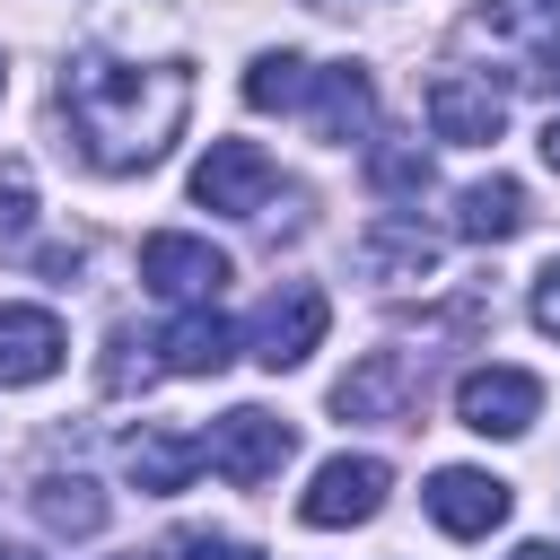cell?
<instances>
[{
    "instance_id": "7c38bea8",
    "label": "cell",
    "mask_w": 560,
    "mask_h": 560,
    "mask_svg": "<svg viewBox=\"0 0 560 560\" xmlns=\"http://www.w3.org/2000/svg\"><path fill=\"white\" fill-rule=\"evenodd\" d=\"M306 122H315V140H368V122H376L368 70H359V61L315 70V79H306Z\"/></svg>"
},
{
    "instance_id": "52a82bcc",
    "label": "cell",
    "mask_w": 560,
    "mask_h": 560,
    "mask_svg": "<svg viewBox=\"0 0 560 560\" xmlns=\"http://www.w3.org/2000/svg\"><path fill=\"white\" fill-rule=\"evenodd\" d=\"M429 131L446 149H490L508 131V96L490 79H472V70H438L429 79Z\"/></svg>"
},
{
    "instance_id": "277c9868",
    "label": "cell",
    "mask_w": 560,
    "mask_h": 560,
    "mask_svg": "<svg viewBox=\"0 0 560 560\" xmlns=\"http://www.w3.org/2000/svg\"><path fill=\"white\" fill-rule=\"evenodd\" d=\"M420 385H429V359H411V350H368V359L332 385V411H341V420H411V411H420Z\"/></svg>"
},
{
    "instance_id": "4fadbf2b",
    "label": "cell",
    "mask_w": 560,
    "mask_h": 560,
    "mask_svg": "<svg viewBox=\"0 0 560 560\" xmlns=\"http://www.w3.org/2000/svg\"><path fill=\"white\" fill-rule=\"evenodd\" d=\"M525 184L516 175H481V184H464L455 192V236L464 245H508V236H525Z\"/></svg>"
},
{
    "instance_id": "83f0119b",
    "label": "cell",
    "mask_w": 560,
    "mask_h": 560,
    "mask_svg": "<svg viewBox=\"0 0 560 560\" xmlns=\"http://www.w3.org/2000/svg\"><path fill=\"white\" fill-rule=\"evenodd\" d=\"M0 560H35V551H18V542H0Z\"/></svg>"
},
{
    "instance_id": "7402d4cb",
    "label": "cell",
    "mask_w": 560,
    "mask_h": 560,
    "mask_svg": "<svg viewBox=\"0 0 560 560\" xmlns=\"http://www.w3.org/2000/svg\"><path fill=\"white\" fill-rule=\"evenodd\" d=\"M35 228V175H26V158H9L0 166V236H26Z\"/></svg>"
},
{
    "instance_id": "484cf974",
    "label": "cell",
    "mask_w": 560,
    "mask_h": 560,
    "mask_svg": "<svg viewBox=\"0 0 560 560\" xmlns=\"http://www.w3.org/2000/svg\"><path fill=\"white\" fill-rule=\"evenodd\" d=\"M542 166L560 175V114H551V131H542Z\"/></svg>"
},
{
    "instance_id": "e0dca14e",
    "label": "cell",
    "mask_w": 560,
    "mask_h": 560,
    "mask_svg": "<svg viewBox=\"0 0 560 560\" xmlns=\"http://www.w3.org/2000/svg\"><path fill=\"white\" fill-rule=\"evenodd\" d=\"M35 516H44V534L88 542V534H105V490L88 472H44L35 481Z\"/></svg>"
},
{
    "instance_id": "7a4b0ae2",
    "label": "cell",
    "mask_w": 560,
    "mask_h": 560,
    "mask_svg": "<svg viewBox=\"0 0 560 560\" xmlns=\"http://www.w3.org/2000/svg\"><path fill=\"white\" fill-rule=\"evenodd\" d=\"M298 455V429L289 420H271V411H228V420H210V438H201V464H219L236 490H262V481H280V464Z\"/></svg>"
},
{
    "instance_id": "44dd1931",
    "label": "cell",
    "mask_w": 560,
    "mask_h": 560,
    "mask_svg": "<svg viewBox=\"0 0 560 560\" xmlns=\"http://www.w3.org/2000/svg\"><path fill=\"white\" fill-rule=\"evenodd\" d=\"M481 26L490 35H542V26H560V0H481Z\"/></svg>"
},
{
    "instance_id": "5bb4252c",
    "label": "cell",
    "mask_w": 560,
    "mask_h": 560,
    "mask_svg": "<svg viewBox=\"0 0 560 560\" xmlns=\"http://www.w3.org/2000/svg\"><path fill=\"white\" fill-rule=\"evenodd\" d=\"M359 271H368V280H394V289H402V280H429V271H438V236H429L420 219H376V228L359 236Z\"/></svg>"
},
{
    "instance_id": "6da1fadb",
    "label": "cell",
    "mask_w": 560,
    "mask_h": 560,
    "mask_svg": "<svg viewBox=\"0 0 560 560\" xmlns=\"http://www.w3.org/2000/svg\"><path fill=\"white\" fill-rule=\"evenodd\" d=\"M61 114L88 149V166L105 175H140L175 149L184 114H192V70L184 61H114V52H79L61 70Z\"/></svg>"
},
{
    "instance_id": "2e32d148",
    "label": "cell",
    "mask_w": 560,
    "mask_h": 560,
    "mask_svg": "<svg viewBox=\"0 0 560 560\" xmlns=\"http://www.w3.org/2000/svg\"><path fill=\"white\" fill-rule=\"evenodd\" d=\"M158 350H166L158 368H175V376H219V368L236 359V332H228L210 306H184V315L158 332Z\"/></svg>"
},
{
    "instance_id": "4316f807",
    "label": "cell",
    "mask_w": 560,
    "mask_h": 560,
    "mask_svg": "<svg viewBox=\"0 0 560 560\" xmlns=\"http://www.w3.org/2000/svg\"><path fill=\"white\" fill-rule=\"evenodd\" d=\"M508 560H560V542H525V551H508Z\"/></svg>"
},
{
    "instance_id": "ba28073f",
    "label": "cell",
    "mask_w": 560,
    "mask_h": 560,
    "mask_svg": "<svg viewBox=\"0 0 560 560\" xmlns=\"http://www.w3.org/2000/svg\"><path fill=\"white\" fill-rule=\"evenodd\" d=\"M271 158L254 149V140H210V158L192 166V201L201 210H228V219H262V201H271Z\"/></svg>"
},
{
    "instance_id": "5b68a950",
    "label": "cell",
    "mask_w": 560,
    "mask_h": 560,
    "mask_svg": "<svg viewBox=\"0 0 560 560\" xmlns=\"http://www.w3.org/2000/svg\"><path fill=\"white\" fill-rule=\"evenodd\" d=\"M140 280H149L158 298H175V306H210V298L228 289V254H219L210 236L158 228V236L140 245Z\"/></svg>"
},
{
    "instance_id": "9c48e42d",
    "label": "cell",
    "mask_w": 560,
    "mask_h": 560,
    "mask_svg": "<svg viewBox=\"0 0 560 560\" xmlns=\"http://www.w3.org/2000/svg\"><path fill=\"white\" fill-rule=\"evenodd\" d=\"M534 411H542V385H534L525 368H472V376L455 385V420H464L472 438H525Z\"/></svg>"
},
{
    "instance_id": "3957f363",
    "label": "cell",
    "mask_w": 560,
    "mask_h": 560,
    "mask_svg": "<svg viewBox=\"0 0 560 560\" xmlns=\"http://www.w3.org/2000/svg\"><path fill=\"white\" fill-rule=\"evenodd\" d=\"M324 324H332L324 289H315V280H289V289H271V298L254 306V324H245V350H254L262 368H298V359L324 341Z\"/></svg>"
},
{
    "instance_id": "d6986e66",
    "label": "cell",
    "mask_w": 560,
    "mask_h": 560,
    "mask_svg": "<svg viewBox=\"0 0 560 560\" xmlns=\"http://www.w3.org/2000/svg\"><path fill=\"white\" fill-rule=\"evenodd\" d=\"M368 184L394 192V201H402V192H429V149H402V140H394V149H368Z\"/></svg>"
},
{
    "instance_id": "8fae6325",
    "label": "cell",
    "mask_w": 560,
    "mask_h": 560,
    "mask_svg": "<svg viewBox=\"0 0 560 560\" xmlns=\"http://www.w3.org/2000/svg\"><path fill=\"white\" fill-rule=\"evenodd\" d=\"M70 359V332L52 306H0V385H44Z\"/></svg>"
},
{
    "instance_id": "cb8c5ba5",
    "label": "cell",
    "mask_w": 560,
    "mask_h": 560,
    "mask_svg": "<svg viewBox=\"0 0 560 560\" xmlns=\"http://www.w3.org/2000/svg\"><path fill=\"white\" fill-rule=\"evenodd\" d=\"M534 324H542V332L560 341V262H551V271L534 280Z\"/></svg>"
},
{
    "instance_id": "d4e9b609",
    "label": "cell",
    "mask_w": 560,
    "mask_h": 560,
    "mask_svg": "<svg viewBox=\"0 0 560 560\" xmlns=\"http://www.w3.org/2000/svg\"><path fill=\"white\" fill-rule=\"evenodd\" d=\"M525 88H542V96H560V35L534 52V70H525Z\"/></svg>"
},
{
    "instance_id": "8992f818",
    "label": "cell",
    "mask_w": 560,
    "mask_h": 560,
    "mask_svg": "<svg viewBox=\"0 0 560 560\" xmlns=\"http://www.w3.org/2000/svg\"><path fill=\"white\" fill-rule=\"evenodd\" d=\"M385 490H394V472H385L376 455H332V464H315L298 516H306L315 534H332V525H368V516L385 508Z\"/></svg>"
},
{
    "instance_id": "ffe728a7",
    "label": "cell",
    "mask_w": 560,
    "mask_h": 560,
    "mask_svg": "<svg viewBox=\"0 0 560 560\" xmlns=\"http://www.w3.org/2000/svg\"><path fill=\"white\" fill-rule=\"evenodd\" d=\"M166 560H262V551L236 542V534H210V525H175L166 534Z\"/></svg>"
},
{
    "instance_id": "9a60e30c",
    "label": "cell",
    "mask_w": 560,
    "mask_h": 560,
    "mask_svg": "<svg viewBox=\"0 0 560 560\" xmlns=\"http://www.w3.org/2000/svg\"><path fill=\"white\" fill-rule=\"evenodd\" d=\"M122 472H131L149 499H166V490H184V481L201 472V438H175V429H131V438H122Z\"/></svg>"
},
{
    "instance_id": "603a6c76",
    "label": "cell",
    "mask_w": 560,
    "mask_h": 560,
    "mask_svg": "<svg viewBox=\"0 0 560 560\" xmlns=\"http://www.w3.org/2000/svg\"><path fill=\"white\" fill-rule=\"evenodd\" d=\"M131 350H140V341H131V332H114V359H105V394H131V385H149V376H158V368H149V359H131Z\"/></svg>"
},
{
    "instance_id": "ac0fdd59",
    "label": "cell",
    "mask_w": 560,
    "mask_h": 560,
    "mask_svg": "<svg viewBox=\"0 0 560 560\" xmlns=\"http://www.w3.org/2000/svg\"><path fill=\"white\" fill-rule=\"evenodd\" d=\"M306 79H315V61L262 52V61L245 70V105H254V114H289V105H306Z\"/></svg>"
},
{
    "instance_id": "f1b7e54d",
    "label": "cell",
    "mask_w": 560,
    "mask_h": 560,
    "mask_svg": "<svg viewBox=\"0 0 560 560\" xmlns=\"http://www.w3.org/2000/svg\"><path fill=\"white\" fill-rule=\"evenodd\" d=\"M0 88H9V70H0Z\"/></svg>"
},
{
    "instance_id": "30bf717a",
    "label": "cell",
    "mask_w": 560,
    "mask_h": 560,
    "mask_svg": "<svg viewBox=\"0 0 560 560\" xmlns=\"http://www.w3.org/2000/svg\"><path fill=\"white\" fill-rule=\"evenodd\" d=\"M420 499H429V516H438L455 542H481V534H490V525H508V508H516V499H508V481H499V472H472V464L429 472V490H420Z\"/></svg>"
}]
</instances>
